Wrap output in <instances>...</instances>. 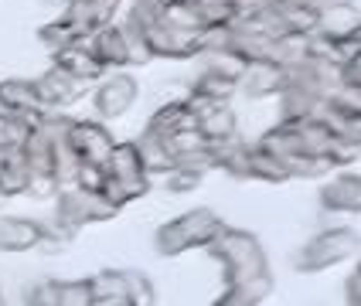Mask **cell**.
Masks as SVG:
<instances>
[{
  "label": "cell",
  "mask_w": 361,
  "mask_h": 306,
  "mask_svg": "<svg viewBox=\"0 0 361 306\" xmlns=\"http://www.w3.org/2000/svg\"><path fill=\"white\" fill-rule=\"evenodd\" d=\"M89 41H92V51H96V58L106 65V68H130L126 65V41H123V27L113 20V24H106V27H99L96 34H89Z\"/></svg>",
  "instance_id": "d6986e66"
},
{
  "label": "cell",
  "mask_w": 361,
  "mask_h": 306,
  "mask_svg": "<svg viewBox=\"0 0 361 306\" xmlns=\"http://www.w3.org/2000/svg\"><path fill=\"white\" fill-rule=\"evenodd\" d=\"M75 38H79V34H75V27H72L65 18H55V20H48V24H41L38 27V41L51 51V55L61 51V48H68Z\"/></svg>",
  "instance_id": "4316f807"
},
{
  "label": "cell",
  "mask_w": 361,
  "mask_h": 306,
  "mask_svg": "<svg viewBox=\"0 0 361 306\" xmlns=\"http://www.w3.org/2000/svg\"><path fill=\"white\" fill-rule=\"evenodd\" d=\"M24 303H31V306H55V279L35 283L27 293H24Z\"/></svg>",
  "instance_id": "836d02e7"
},
{
  "label": "cell",
  "mask_w": 361,
  "mask_h": 306,
  "mask_svg": "<svg viewBox=\"0 0 361 306\" xmlns=\"http://www.w3.org/2000/svg\"><path fill=\"white\" fill-rule=\"evenodd\" d=\"M120 11V0H68L61 18L75 27V34H96L99 27L113 24Z\"/></svg>",
  "instance_id": "30bf717a"
},
{
  "label": "cell",
  "mask_w": 361,
  "mask_h": 306,
  "mask_svg": "<svg viewBox=\"0 0 361 306\" xmlns=\"http://www.w3.org/2000/svg\"><path fill=\"white\" fill-rule=\"evenodd\" d=\"M184 126H198V122H195V116H191V109H188L184 96H178V99H164L161 106L154 109V116L147 120V133H154V136L167 140V136H174V133L184 129Z\"/></svg>",
  "instance_id": "2e32d148"
},
{
  "label": "cell",
  "mask_w": 361,
  "mask_h": 306,
  "mask_svg": "<svg viewBox=\"0 0 361 306\" xmlns=\"http://www.w3.org/2000/svg\"><path fill=\"white\" fill-rule=\"evenodd\" d=\"M126 286H130V303L133 306H154L157 303V289H154V283H150L143 272L126 269Z\"/></svg>",
  "instance_id": "4dcf8cb0"
},
{
  "label": "cell",
  "mask_w": 361,
  "mask_h": 306,
  "mask_svg": "<svg viewBox=\"0 0 361 306\" xmlns=\"http://www.w3.org/2000/svg\"><path fill=\"white\" fill-rule=\"evenodd\" d=\"M358 265H361V259H358Z\"/></svg>",
  "instance_id": "ab89813d"
},
{
  "label": "cell",
  "mask_w": 361,
  "mask_h": 306,
  "mask_svg": "<svg viewBox=\"0 0 361 306\" xmlns=\"http://www.w3.org/2000/svg\"><path fill=\"white\" fill-rule=\"evenodd\" d=\"M35 89H38L41 102H44L48 109H59L61 113L65 106H72V102L85 92V82H79L75 75H68V72L59 68V65H51L44 75L35 79Z\"/></svg>",
  "instance_id": "4fadbf2b"
},
{
  "label": "cell",
  "mask_w": 361,
  "mask_h": 306,
  "mask_svg": "<svg viewBox=\"0 0 361 306\" xmlns=\"http://www.w3.org/2000/svg\"><path fill=\"white\" fill-rule=\"evenodd\" d=\"M120 215L116 204H109L102 198V191H89L82 184H61L59 194H55V218L82 231L85 224H99V222H113Z\"/></svg>",
  "instance_id": "277c9868"
},
{
  "label": "cell",
  "mask_w": 361,
  "mask_h": 306,
  "mask_svg": "<svg viewBox=\"0 0 361 306\" xmlns=\"http://www.w3.org/2000/svg\"><path fill=\"white\" fill-rule=\"evenodd\" d=\"M68 143L75 150L79 163H99L106 167V157L113 153V133L102 120H68Z\"/></svg>",
  "instance_id": "8992f818"
},
{
  "label": "cell",
  "mask_w": 361,
  "mask_h": 306,
  "mask_svg": "<svg viewBox=\"0 0 361 306\" xmlns=\"http://www.w3.org/2000/svg\"><path fill=\"white\" fill-rule=\"evenodd\" d=\"M191 92H201V96H208V99H215V102H232L235 92H239V79L212 72V68H201L198 79L191 82Z\"/></svg>",
  "instance_id": "603a6c76"
},
{
  "label": "cell",
  "mask_w": 361,
  "mask_h": 306,
  "mask_svg": "<svg viewBox=\"0 0 361 306\" xmlns=\"http://www.w3.org/2000/svg\"><path fill=\"white\" fill-rule=\"evenodd\" d=\"M41 4H51V7H65L68 0H41Z\"/></svg>",
  "instance_id": "d590c367"
},
{
  "label": "cell",
  "mask_w": 361,
  "mask_h": 306,
  "mask_svg": "<svg viewBox=\"0 0 361 306\" xmlns=\"http://www.w3.org/2000/svg\"><path fill=\"white\" fill-rule=\"evenodd\" d=\"M321 120L331 126L334 136H344V140L361 143V109H348V106H338V102L327 99Z\"/></svg>",
  "instance_id": "44dd1931"
},
{
  "label": "cell",
  "mask_w": 361,
  "mask_h": 306,
  "mask_svg": "<svg viewBox=\"0 0 361 306\" xmlns=\"http://www.w3.org/2000/svg\"><path fill=\"white\" fill-rule=\"evenodd\" d=\"M0 201H4V198H0Z\"/></svg>",
  "instance_id": "60d3db41"
},
{
  "label": "cell",
  "mask_w": 361,
  "mask_h": 306,
  "mask_svg": "<svg viewBox=\"0 0 361 306\" xmlns=\"http://www.w3.org/2000/svg\"><path fill=\"white\" fill-rule=\"evenodd\" d=\"M276 99H280V120L286 122L314 120V116H321L324 106H327V96L310 92V89H297V85H286Z\"/></svg>",
  "instance_id": "e0dca14e"
},
{
  "label": "cell",
  "mask_w": 361,
  "mask_h": 306,
  "mask_svg": "<svg viewBox=\"0 0 361 306\" xmlns=\"http://www.w3.org/2000/svg\"><path fill=\"white\" fill-rule=\"evenodd\" d=\"M89 289H92V306H133L126 269H102L96 276H89Z\"/></svg>",
  "instance_id": "ac0fdd59"
},
{
  "label": "cell",
  "mask_w": 361,
  "mask_h": 306,
  "mask_svg": "<svg viewBox=\"0 0 361 306\" xmlns=\"http://www.w3.org/2000/svg\"><path fill=\"white\" fill-rule=\"evenodd\" d=\"M106 174L123 184H130V187H137L140 194H147V191L154 187V184H150V174H147V167H143V160H140V150H137L133 140L113 146V153L106 157Z\"/></svg>",
  "instance_id": "8fae6325"
},
{
  "label": "cell",
  "mask_w": 361,
  "mask_h": 306,
  "mask_svg": "<svg viewBox=\"0 0 361 306\" xmlns=\"http://www.w3.org/2000/svg\"><path fill=\"white\" fill-rule=\"evenodd\" d=\"M102 181H106V167H99V163H79V170H75V184L89 187V191H99Z\"/></svg>",
  "instance_id": "d6a6232c"
},
{
  "label": "cell",
  "mask_w": 361,
  "mask_h": 306,
  "mask_svg": "<svg viewBox=\"0 0 361 306\" xmlns=\"http://www.w3.org/2000/svg\"><path fill=\"white\" fill-rule=\"evenodd\" d=\"M221 218L212 211V208H191L178 218H171L167 224L157 228L154 235V252L164 255V259H174V255H184L191 248H204V245L215 238V231L221 228Z\"/></svg>",
  "instance_id": "3957f363"
},
{
  "label": "cell",
  "mask_w": 361,
  "mask_h": 306,
  "mask_svg": "<svg viewBox=\"0 0 361 306\" xmlns=\"http://www.w3.org/2000/svg\"><path fill=\"white\" fill-rule=\"evenodd\" d=\"M41 242V222L0 215V252H35Z\"/></svg>",
  "instance_id": "9a60e30c"
},
{
  "label": "cell",
  "mask_w": 361,
  "mask_h": 306,
  "mask_svg": "<svg viewBox=\"0 0 361 306\" xmlns=\"http://www.w3.org/2000/svg\"><path fill=\"white\" fill-rule=\"evenodd\" d=\"M0 303H4V296H0Z\"/></svg>",
  "instance_id": "f35d334b"
},
{
  "label": "cell",
  "mask_w": 361,
  "mask_h": 306,
  "mask_svg": "<svg viewBox=\"0 0 361 306\" xmlns=\"http://www.w3.org/2000/svg\"><path fill=\"white\" fill-rule=\"evenodd\" d=\"M51 65H59V68H65L68 75H75L79 82H85V85H92V82H99L109 68L102 65L99 58H96V51H92V41H89V34H82V38H75L68 48H61V51H55L51 55Z\"/></svg>",
  "instance_id": "ba28073f"
},
{
  "label": "cell",
  "mask_w": 361,
  "mask_h": 306,
  "mask_svg": "<svg viewBox=\"0 0 361 306\" xmlns=\"http://www.w3.org/2000/svg\"><path fill=\"white\" fill-rule=\"evenodd\" d=\"M120 27H123V41H126V65H130V68L150 65V61H154V51H150V44H147L140 27H137L130 18L120 20Z\"/></svg>",
  "instance_id": "d4e9b609"
},
{
  "label": "cell",
  "mask_w": 361,
  "mask_h": 306,
  "mask_svg": "<svg viewBox=\"0 0 361 306\" xmlns=\"http://www.w3.org/2000/svg\"><path fill=\"white\" fill-rule=\"evenodd\" d=\"M358 255H361V235L355 228L338 224V228H324L317 235H310L297 248L293 269L303 272V276H317V272H327V269L348 262V259H358Z\"/></svg>",
  "instance_id": "7a4b0ae2"
},
{
  "label": "cell",
  "mask_w": 361,
  "mask_h": 306,
  "mask_svg": "<svg viewBox=\"0 0 361 306\" xmlns=\"http://www.w3.org/2000/svg\"><path fill=\"white\" fill-rule=\"evenodd\" d=\"M0 109L4 113H14V116H24V120L38 122L41 116L48 113H59V109H48L41 102L38 89H35V79H4L0 82Z\"/></svg>",
  "instance_id": "52a82bcc"
},
{
  "label": "cell",
  "mask_w": 361,
  "mask_h": 306,
  "mask_svg": "<svg viewBox=\"0 0 361 306\" xmlns=\"http://www.w3.org/2000/svg\"><path fill=\"white\" fill-rule=\"evenodd\" d=\"M361 31V11L351 4V0H331L317 11V27L314 34H324V38H355Z\"/></svg>",
  "instance_id": "7c38bea8"
},
{
  "label": "cell",
  "mask_w": 361,
  "mask_h": 306,
  "mask_svg": "<svg viewBox=\"0 0 361 306\" xmlns=\"http://www.w3.org/2000/svg\"><path fill=\"white\" fill-rule=\"evenodd\" d=\"M355 38H358V44H361V31H358V34H355Z\"/></svg>",
  "instance_id": "74e56055"
},
{
  "label": "cell",
  "mask_w": 361,
  "mask_h": 306,
  "mask_svg": "<svg viewBox=\"0 0 361 306\" xmlns=\"http://www.w3.org/2000/svg\"><path fill=\"white\" fill-rule=\"evenodd\" d=\"M249 181L286 184L290 181V174L283 170V163L276 160L273 153H266V150H259L256 143H249Z\"/></svg>",
  "instance_id": "cb8c5ba5"
},
{
  "label": "cell",
  "mask_w": 361,
  "mask_h": 306,
  "mask_svg": "<svg viewBox=\"0 0 361 306\" xmlns=\"http://www.w3.org/2000/svg\"><path fill=\"white\" fill-rule=\"evenodd\" d=\"M137 143V150H140V160L143 167H147V174L150 177H164L167 170H174L178 167V157H174V150L167 146V140H161V136H154V133H147L143 129L140 140Z\"/></svg>",
  "instance_id": "ffe728a7"
},
{
  "label": "cell",
  "mask_w": 361,
  "mask_h": 306,
  "mask_svg": "<svg viewBox=\"0 0 361 306\" xmlns=\"http://www.w3.org/2000/svg\"><path fill=\"white\" fill-rule=\"evenodd\" d=\"M344 300L351 306H361V265H355V272L344 283Z\"/></svg>",
  "instance_id": "e575fe53"
},
{
  "label": "cell",
  "mask_w": 361,
  "mask_h": 306,
  "mask_svg": "<svg viewBox=\"0 0 361 306\" xmlns=\"http://www.w3.org/2000/svg\"><path fill=\"white\" fill-rule=\"evenodd\" d=\"M55 306H92L89 279H55Z\"/></svg>",
  "instance_id": "83f0119b"
},
{
  "label": "cell",
  "mask_w": 361,
  "mask_h": 306,
  "mask_svg": "<svg viewBox=\"0 0 361 306\" xmlns=\"http://www.w3.org/2000/svg\"><path fill=\"white\" fill-rule=\"evenodd\" d=\"M140 96V85L133 75H126L123 68H116V75H109V79H102L96 85V92H92V106H96V116L102 122H113L126 116L130 109H133V102Z\"/></svg>",
  "instance_id": "5b68a950"
},
{
  "label": "cell",
  "mask_w": 361,
  "mask_h": 306,
  "mask_svg": "<svg viewBox=\"0 0 361 306\" xmlns=\"http://www.w3.org/2000/svg\"><path fill=\"white\" fill-rule=\"evenodd\" d=\"M204 248L215 262H221L225 276V293L219 296V306H259L273 296L269 259L252 231L221 224Z\"/></svg>",
  "instance_id": "6da1fadb"
},
{
  "label": "cell",
  "mask_w": 361,
  "mask_h": 306,
  "mask_svg": "<svg viewBox=\"0 0 361 306\" xmlns=\"http://www.w3.org/2000/svg\"><path fill=\"white\" fill-rule=\"evenodd\" d=\"M161 7H171V4H180V0H157Z\"/></svg>",
  "instance_id": "8d00e7d4"
},
{
  "label": "cell",
  "mask_w": 361,
  "mask_h": 306,
  "mask_svg": "<svg viewBox=\"0 0 361 306\" xmlns=\"http://www.w3.org/2000/svg\"><path fill=\"white\" fill-rule=\"evenodd\" d=\"M31 129H35V122L31 120H24V116H14V113H4V109H0V150L27 146Z\"/></svg>",
  "instance_id": "484cf974"
},
{
  "label": "cell",
  "mask_w": 361,
  "mask_h": 306,
  "mask_svg": "<svg viewBox=\"0 0 361 306\" xmlns=\"http://www.w3.org/2000/svg\"><path fill=\"white\" fill-rule=\"evenodd\" d=\"M327 160L334 170H344V167H351V163L361 160V143L355 140H344V136H334L331 146H327Z\"/></svg>",
  "instance_id": "f546056e"
},
{
  "label": "cell",
  "mask_w": 361,
  "mask_h": 306,
  "mask_svg": "<svg viewBox=\"0 0 361 306\" xmlns=\"http://www.w3.org/2000/svg\"><path fill=\"white\" fill-rule=\"evenodd\" d=\"M286 79H283V65L276 61H249L239 79V92H245L249 99H269L280 96Z\"/></svg>",
  "instance_id": "5bb4252c"
},
{
  "label": "cell",
  "mask_w": 361,
  "mask_h": 306,
  "mask_svg": "<svg viewBox=\"0 0 361 306\" xmlns=\"http://www.w3.org/2000/svg\"><path fill=\"white\" fill-rule=\"evenodd\" d=\"M167 146L174 150V157H188V153H195V150H204V136H201L198 126H184L178 129L174 136H167Z\"/></svg>",
  "instance_id": "1f68e13d"
},
{
  "label": "cell",
  "mask_w": 361,
  "mask_h": 306,
  "mask_svg": "<svg viewBox=\"0 0 361 306\" xmlns=\"http://www.w3.org/2000/svg\"><path fill=\"white\" fill-rule=\"evenodd\" d=\"M198 129H201V136H204V143L228 140V136H235V133H239V120H235L232 106H228V102H221V106H215L212 113H204V116H201Z\"/></svg>",
  "instance_id": "7402d4cb"
},
{
  "label": "cell",
  "mask_w": 361,
  "mask_h": 306,
  "mask_svg": "<svg viewBox=\"0 0 361 306\" xmlns=\"http://www.w3.org/2000/svg\"><path fill=\"white\" fill-rule=\"evenodd\" d=\"M204 181V174L195 170V167H174V170H167L164 174V187L171 191V194H191V191H198V184Z\"/></svg>",
  "instance_id": "f1b7e54d"
},
{
  "label": "cell",
  "mask_w": 361,
  "mask_h": 306,
  "mask_svg": "<svg viewBox=\"0 0 361 306\" xmlns=\"http://www.w3.org/2000/svg\"><path fill=\"white\" fill-rule=\"evenodd\" d=\"M324 215H361V174H338L317 194Z\"/></svg>",
  "instance_id": "9c48e42d"
}]
</instances>
